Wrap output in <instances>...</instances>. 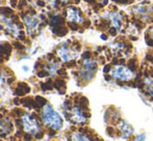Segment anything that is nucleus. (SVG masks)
Instances as JSON below:
<instances>
[{
	"mask_svg": "<svg viewBox=\"0 0 153 141\" xmlns=\"http://www.w3.org/2000/svg\"><path fill=\"white\" fill-rule=\"evenodd\" d=\"M42 118L45 125L48 126L50 129L59 131L62 127V119L61 115L54 110L50 105H45L42 110Z\"/></svg>",
	"mask_w": 153,
	"mask_h": 141,
	"instance_id": "nucleus-1",
	"label": "nucleus"
},
{
	"mask_svg": "<svg viewBox=\"0 0 153 141\" xmlns=\"http://www.w3.org/2000/svg\"><path fill=\"white\" fill-rule=\"evenodd\" d=\"M111 75L117 80L130 81L134 77V72L125 65H116L111 72Z\"/></svg>",
	"mask_w": 153,
	"mask_h": 141,
	"instance_id": "nucleus-2",
	"label": "nucleus"
},
{
	"mask_svg": "<svg viewBox=\"0 0 153 141\" xmlns=\"http://www.w3.org/2000/svg\"><path fill=\"white\" fill-rule=\"evenodd\" d=\"M21 121H22L23 129L27 133L31 134V135H36L40 132V126H39L38 121L34 119V117L32 115L28 114V113H25V114L22 115Z\"/></svg>",
	"mask_w": 153,
	"mask_h": 141,
	"instance_id": "nucleus-3",
	"label": "nucleus"
},
{
	"mask_svg": "<svg viewBox=\"0 0 153 141\" xmlns=\"http://www.w3.org/2000/svg\"><path fill=\"white\" fill-rule=\"evenodd\" d=\"M70 115H71V119L76 123H85L88 119L87 115L85 114V112H83L80 107H78V106H74L71 109Z\"/></svg>",
	"mask_w": 153,
	"mask_h": 141,
	"instance_id": "nucleus-4",
	"label": "nucleus"
},
{
	"mask_svg": "<svg viewBox=\"0 0 153 141\" xmlns=\"http://www.w3.org/2000/svg\"><path fill=\"white\" fill-rule=\"evenodd\" d=\"M57 52H59V57H61L64 61H66V62L73 60V59H74L75 57H76V55H77L76 51L68 48V47H67V45L62 46L61 48L59 49V51H57Z\"/></svg>",
	"mask_w": 153,
	"mask_h": 141,
	"instance_id": "nucleus-5",
	"label": "nucleus"
},
{
	"mask_svg": "<svg viewBox=\"0 0 153 141\" xmlns=\"http://www.w3.org/2000/svg\"><path fill=\"white\" fill-rule=\"evenodd\" d=\"M67 17H68L69 21H71V23H83L85 22L80 12H79L77 8L72 7V6L69 7L68 10H67Z\"/></svg>",
	"mask_w": 153,
	"mask_h": 141,
	"instance_id": "nucleus-6",
	"label": "nucleus"
},
{
	"mask_svg": "<svg viewBox=\"0 0 153 141\" xmlns=\"http://www.w3.org/2000/svg\"><path fill=\"white\" fill-rule=\"evenodd\" d=\"M118 128H119L120 131H121L122 137L123 138H128V137H130L131 134L133 133V128L131 127V126L129 125V123H127V121H125V120H122L121 123H119Z\"/></svg>",
	"mask_w": 153,
	"mask_h": 141,
	"instance_id": "nucleus-7",
	"label": "nucleus"
},
{
	"mask_svg": "<svg viewBox=\"0 0 153 141\" xmlns=\"http://www.w3.org/2000/svg\"><path fill=\"white\" fill-rule=\"evenodd\" d=\"M106 17H107V19H109V20L111 21L114 27H115L117 30H120V29H121L122 18L118 12H108V14L106 15Z\"/></svg>",
	"mask_w": 153,
	"mask_h": 141,
	"instance_id": "nucleus-8",
	"label": "nucleus"
},
{
	"mask_svg": "<svg viewBox=\"0 0 153 141\" xmlns=\"http://www.w3.org/2000/svg\"><path fill=\"white\" fill-rule=\"evenodd\" d=\"M96 70H97V63L95 60H93L91 58H85L83 60V70L85 72L95 75Z\"/></svg>",
	"mask_w": 153,
	"mask_h": 141,
	"instance_id": "nucleus-9",
	"label": "nucleus"
},
{
	"mask_svg": "<svg viewBox=\"0 0 153 141\" xmlns=\"http://www.w3.org/2000/svg\"><path fill=\"white\" fill-rule=\"evenodd\" d=\"M57 68H59V62L54 61V62L45 65V70H46L48 74H54V73L57 70Z\"/></svg>",
	"mask_w": 153,
	"mask_h": 141,
	"instance_id": "nucleus-10",
	"label": "nucleus"
},
{
	"mask_svg": "<svg viewBox=\"0 0 153 141\" xmlns=\"http://www.w3.org/2000/svg\"><path fill=\"white\" fill-rule=\"evenodd\" d=\"M72 141H91L88 136L83 135L81 133H73Z\"/></svg>",
	"mask_w": 153,
	"mask_h": 141,
	"instance_id": "nucleus-11",
	"label": "nucleus"
},
{
	"mask_svg": "<svg viewBox=\"0 0 153 141\" xmlns=\"http://www.w3.org/2000/svg\"><path fill=\"white\" fill-rule=\"evenodd\" d=\"M145 84H146V89L149 93V95L153 97V79L147 78L145 81Z\"/></svg>",
	"mask_w": 153,
	"mask_h": 141,
	"instance_id": "nucleus-12",
	"label": "nucleus"
},
{
	"mask_svg": "<svg viewBox=\"0 0 153 141\" xmlns=\"http://www.w3.org/2000/svg\"><path fill=\"white\" fill-rule=\"evenodd\" d=\"M0 14H2L3 16L10 17L14 14V10L10 7H6V6H1V7H0Z\"/></svg>",
	"mask_w": 153,
	"mask_h": 141,
	"instance_id": "nucleus-13",
	"label": "nucleus"
},
{
	"mask_svg": "<svg viewBox=\"0 0 153 141\" xmlns=\"http://www.w3.org/2000/svg\"><path fill=\"white\" fill-rule=\"evenodd\" d=\"M51 19V25H53V26H55V25H59V24H62V23H64V20L61 18L59 16H53Z\"/></svg>",
	"mask_w": 153,
	"mask_h": 141,
	"instance_id": "nucleus-14",
	"label": "nucleus"
},
{
	"mask_svg": "<svg viewBox=\"0 0 153 141\" xmlns=\"http://www.w3.org/2000/svg\"><path fill=\"white\" fill-rule=\"evenodd\" d=\"M134 12H139V14H142V15L147 14V10H146V8L144 7V6H137V7H134Z\"/></svg>",
	"mask_w": 153,
	"mask_h": 141,
	"instance_id": "nucleus-15",
	"label": "nucleus"
},
{
	"mask_svg": "<svg viewBox=\"0 0 153 141\" xmlns=\"http://www.w3.org/2000/svg\"><path fill=\"white\" fill-rule=\"evenodd\" d=\"M133 141H146V134L145 133L139 134V135L135 136Z\"/></svg>",
	"mask_w": 153,
	"mask_h": 141,
	"instance_id": "nucleus-16",
	"label": "nucleus"
},
{
	"mask_svg": "<svg viewBox=\"0 0 153 141\" xmlns=\"http://www.w3.org/2000/svg\"><path fill=\"white\" fill-rule=\"evenodd\" d=\"M27 5V0H20L19 1V5H18V7L20 8H23V7H25V6Z\"/></svg>",
	"mask_w": 153,
	"mask_h": 141,
	"instance_id": "nucleus-17",
	"label": "nucleus"
},
{
	"mask_svg": "<svg viewBox=\"0 0 153 141\" xmlns=\"http://www.w3.org/2000/svg\"><path fill=\"white\" fill-rule=\"evenodd\" d=\"M10 4H12V7H16L18 6V0H10Z\"/></svg>",
	"mask_w": 153,
	"mask_h": 141,
	"instance_id": "nucleus-18",
	"label": "nucleus"
},
{
	"mask_svg": "<svg viewBox=\"0 0 153 141\" xmlns=\"http://www.w3.org/2000/svg\"><path fill=\"white\" fill-rule=\"evenodd\" d=\"M36 4H38L39 6H41V7H44L45 6V2L43 1V0H39V1L36 2Z\"/></svg>",
	"mask_w": 153,
	"mask_h": 141,
	"instance_id": "nucleus-19",
	"label": "nucleus"
},
{
	"mask_svg": "<svg viewBox=\"0 0 153 141\" xmlns=\"http://www.w3.org/2000/svg\"><path fill=\"white\" fill-rule=\"evenodd\" d=\"M151 36H152V38H153V30L151 31Z\"/></svg>",
	"mask_w": 153,
	"mask_h": 141,
	"instance_id": "nucleus-20",
	"label": "nucleus"
},
{
	"mask_svg": "<svg viewBox=\"0 0 153 141\" xmlns=\"http://www.w3.org/2000/svg\"><path fill=\"white\" fill-rule=\"evenodd\" d=\"M62 1H64V2H67V1H68V0H62Z\"/></svg>",
	"mask_w": 153,
	"mask_h": 141,
	"instance_id": "nucleus-21",
	"label": "nucleus"
},
{
	"mask_svg": "<svg viewBox=\"0 0 153 141\" xmlns=\"http://www.w3.org/2000/svg\"><path fill=\"white\" fill-rule=\"evenodd\" d=\"M27 1H31V0H27Z\"/></svg>",
	"mask_w": 153,
	"mask_h": 141,
	"instance_id": "nucleus-22",
	"label": "nucleus"
}]
</instances>
